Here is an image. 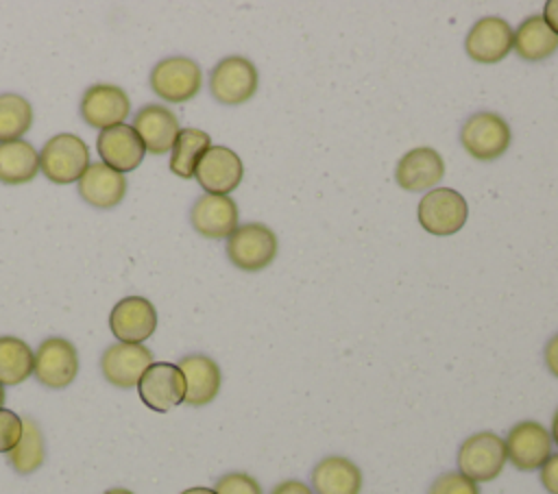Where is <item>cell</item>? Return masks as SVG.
I'll return each instance as SVG.
<instances>
[{
	"label": "cell",
	"mask_w": 558,
	"mask_h": 494,
	"mask_svg": "<svg viewBox=\"0 0 558 494\" xmlns=\"http://www.w3.org/2000/svg\"><path fill=\"white\" fill-rule=\"evenodd\" d=\"M89 168V148L74 133H59L50 137L39 150V172L54 185L78 183Z\"/></svg>",
	"instance_id": "cell-1"
},
{
	"label": "cell",
	"mask_w": 558,
	"mask_h": 494,
	"mask_svg": "<svg viewBox=\"0 0 558 494\" xmlns=\"http://www.w3.org/2000/svg\"><path fill=\"white\" fill-rule=\"evenodd\" d=\"M227 257L242 272H259L268 268L279 250L277 235L262 222L238 224L227 237Z\"/></svg>",
	"instance_id": "cell-2"
},
{
	"label": "cell",
	"mask_w": 558,
	"mask_h": 494,
	"mask_svg": "<svg viewBox=\"0 0 558 494\" xmlns=\"http://www.w3.org/2000/svg\"><path fill=\"white\" fill-rule=\"evenodd\" d=\"M512 141V131L508 122L493 111H480L464 120L460 128L462 148L477 161L499 159Z\"/></svg>",
	"instance_id": "cell-3"
},
{
	"label": "cell",
	"mask_w": 558,
	"mask_h": 494,
	"mask_svg": "<svg viewBox=\"0 0 558 494\" xmlns=\"http://www.w3.org/2000/svg\"><path fill=\"white\" fill-rule=\"evenodd\" d=\"M506 461V444L493 431L473 433L458 448V472H462L477 485L497 479Z\"/></svg>",
	"instance_id": "cell-4"
},
{
	"label": "cell",
	"mask_w": 558,
	"mask_h": 494,
	"mask_svg": "<svg viewBox=\"0 0 558 494\" xmlns=\"http://www.w3.org/2000/svg\"><path fill=\"white\" fill-rule=\"evenodd\" d=\"M466 215H469V205L464 196L451 187L429 189L418 200V207H416L418 224L436 237H447L458 233L466 224Z\"/></svg>",
	"instance_id": "cell-5"
},
{
	"label": "cell",
	"mask_w": 558,
	"mask_h": 494,
	"mask_svg": "<svg viewBox=\"0 0 558 494\" xmlns=\"http://www.w3.org/2000/svg\"><path fill=\"white\" fill-rule=\"evenodd\" d=\"M259 74L253 61L240 54L220 59L209 74V91L220 104H242L257 91Z\"/></svg>",
	"instance_id": "cell-6"
},
{
	"label": "cell",
	"mask_w": 558,
	"mask_h": 494,
	"mask_svg": "<svg viewBox=\"0 0 558 494\" xmlns=\"http://www.w3.org/2000/svg\"><path fill=\"white\" fill-rule=\"evenodd\" d=\"M148 83L157 98L166 102H185L201 91L203 72L190 57H168L150 70Z\"/></svg>",
	"instance_id": "cell-7"
},
{
	"label": "cell",
	"mask_w": 558,
	"mask_h": 494,
	"mask_svg": "<svg viewBox=\"0 0 558 494\" xmlns=\"http://www.w3.org/2000/svg\"><path fill=\"white\" fill-rule=\"evenodd\" d=\"M35 379L50 390L68 387L78 374V353L65 337H46L35 350Z\"/></svg>",
	"instance_id": "cell-8"
},
{
	"label": "cell",
	"mask_w": 558,
	"mask_h": 494,
	"mask_svg": "<svg viewBox=\"0 0 558 494\" xmlns=\"http://www.w3.org/2000/svg\"><path fill=\"white\" fill-rule=\"evenodd\" d=\"M137 392L148 409L166 413L185 400V376L177 363L155 361L137 381Z\"/></svg>",
	"instance_id": "cell-9"
},
{
	"label": "cell",
	"mask_w": 558,
	"mask_h": 494,
	"mask_svg": "<svg viewBox=\"0 0 558 494\" xmlns=\"http://www.w3.org/2000/svg\"><path fill=\"white\" fill-rule=\"evenodd\" d=\"M504 444H506L508 461L517 470L530 472L541 468L547 461V457L551 455L554 442H551L549 429H545L541 422L523 420L508 431Z\"/></svg>",
	"instance_id": "cell-10"
},
{
	"label": "cell",
	"mask_w": 558,
	"mask_h": 494,
	"mask_svg": "<svg viewBox=\"0 0 558 494\" xmlns=\"http://www.w3.org/2000/svg\"><path fill=\"white\" fill-rule=\"evenodd\" d=\"M131 111L129 94L113 83H94L81 98V118L92 128H111L124 124Z\"/></svg>",
	"instance_id": "cell-11"
},
{
	"label": "cell",
	"mask_w": 558,
	"mask_h": 494,
	"mask_svg": "<svg viewBox=\"0 0 558 494\" xmlns=\"http://www.w3.org/2000/svg\"><path fill=\"white\" fill-rule=\"evenodd\" d=\"M512 39L514 30L506 20L497 15H486L477 20L466 33L464 52L475 63L493 65L508 57V52L512 50Z\"/></svg>",
	"instance_id": "cell-12"
},
{
	"label": "cell",
	"mask_w": 558,
	"mask_h": 494,
	"mask_svg": "<svg viewBox=\"0 0 558 494\" xmlns=\"http://www.w3.org/2000/svg\"><path fill=\"white\" fill-rule=\"evenodd\" d=\"M109 329L118 342L142 344L157 329V309L144 296H126L113 305Z\"/></svg>",
	"instance_id": "cell-13"
},
{
	"label": "cell",
	"mask_w": 558,
	"mask_h": 494,
	"mask_svg": "<svg viewBox=\"0 0 558 494\" xmlns=\"http://www.w3.org/2000/svg\"><path fill=\"white\" fill-rule=\"evenodd\" d=\"M242 159L227 146H209L194 172V178L205 189V194L218 196H229L242 183Z\"/></svg>",
	"instance_id": "cell-14"
},
{
	"label": "cell",
	"mask_w": 558,
	"mask_h": 494,
	"mask_svg": "<svg viewBox=\"0 0 558 494\" xmlns=\"http://www.w3.org/2000/svg\"><path fill=\"white\" fill-rule=\"evenodd\" d=\"M150 363H155L153 353L144 344L116 342L100 357L102 376L113 387H120V390L137 387V381L142 379V374Z\"/></svg>",
	"instance_id": "cell-15"
},
{
	"label": "cell",
	"mask_w": 558,
	"mask_h": 494,
	"mask_svg": "<svg viewBox=\"0 0 558 494\" xmlns=\"http://www.w3.org/2000/svg\"><path fill=\"white\" fill-rule=\"evenodd\" d=\"M240 211L231 196L218 194H203L196 198L190 211L192 229L207 239H222L229 237L238 229Z\"/></svg>",
	"instance_id": "cell-16"
},
{
	"label": "cell",
	"mask_w": 558,
	"mask_h": 494,
	"mask_svg": "<svg viewBox=\"0 0 558 494\" xmlns=\"http://www.w3.org/2000/svg\"><path fill=\"white\" fill-rule=\"evenodd\" d=\"M445 176V161L438 150L429 146H418L408 150L395 170V181L405 192H427L434 189Z\"/></svg>",
	"instance_id": "cell-17"
},
{
	"label": "cell",
	"mask_w": 558,
	"mask_h": 494,
	"mask_svg": "<svg viewBox=\"0 0 558 494\" xmlns=\"http://www.w3.org/2000/svg\"><path fill=\"white\" fill-rule=\"evenodd\" d=\"M131 126L140 135L146 152L153 155H163L172 150L181 131L177 115L163 104H144L133 115Z\"/></svg>",
	"instance_id": "cell-18"
},
{
	"label": "cell",
	"mask_w": 558,
	"mask_h": 494,
	"mask_svg": "<svg viewBox=\"0 0 558 494\" xmlns=\"http://www.w3.org/2000/svg\"><path fill=\"white\" fill-rule=\"evenodd\" d=\"M96 148L102 163L113 168L120 174L135 170L146 155V148L140 135L129 124H118L100 131L96 139Z\"/></svg>",
	"instance_id": "cell-19"
},
{
	"label": "cell",
	"mask_w": 558,
	"mask_h": 494,
	"mask_svg": "<svg viewBox=\"0 0 558 494\" xmlns=\"http://www.w3.org/2000/svg\"><path fill=\"white\" fill-rule=\"evenodd\" d=\"M177 366L185 376V400H183L185 405L203 407L218 396L222 374L218 363L211 357L194 353V355L181 357Z\"/></svg>",
	"instance_id": "cell-20"
},
{
	"label": "cell",
	"mask_w": 558,
	"mask_h": 494,
	"mask_svg": "<svg viewBox=\"0 0 558 494\" xmlns=\"http://www.w3.org/2000/svg\"><path fill=\"white\" fill-rule=\"evenodd\" d=\"M78 194L96 209H111L126 196V178L102 161L89 163L85 174L78 178Z\"/></svg>",
	"instance_id": "cell-21"
},
{
	"label": "cell",
	"mask_w": 558,
	"mask_h": 494,
	"mask_svg": "<svg viewBox=\"0 0 558 494\" xmlns=\"http://www.w3.org/2000/svg\"><path fill=\"white\" fill-rule=\"evenodd\" d=\"M362 470L347 457H323L312 470L314 494H360Z\"/></svg>",
	"instance_id": "cell-22"
},
{
	"label": "cell",
	"mask_w": 558,
	"mask_h": 494,
	"mask_svg": "<svg viewBox=\"0 0 558 494\" xmlns=\"http://www.w3.org/2000/svg\"><path fill=\"white\" fill-rule=\"evenodd\" d=\"M512 48L519 59L527 63H538L549 59L558 50V35L549 28L543 15H530L514 30Z\"/></svg>",
	"instance_id": "cell-23"
},
{
	"label": "cell",
	"mask_w": 558,
	"mask_h": 494,
	"mask_svg": "<svg viewBox=\"0 0 558 494\" xmlns=\"http://www.w3.org/2000/svg\"><path fill=\"white\" fill-rule=\"evenodd\" d=\"M39 174V152L26 139L0 144V183L24 185Z\"/></svg>",
	"instance_id": "cell-24"
},
{
	"label": "cell",
	"mask_w": 558,
	"mask_h": 494,
	"mask_svg": "<svg viewBox=\"0 0 558 494\" xmlns=\"http://www.w3.org/2000/svg\"><path fill=\"white\" fill-rule=\"evenodd\" d=\"M209 133L201 128H181L170 150V172L181 178H192L201 157L209 150Z\"/></svg>",
	"instance_id": "cell-25"
},
{
	"label": "cell",
	"mask_w": 558,
	"mask_h": 494,
	"mask_svg": "<svg viewBox=\"0 0 558 494\" xmlns=\"http://www.w3.org/2000/svg\"><path fill=\"white\" fill-rule=\"evenodd\" d=\"M33 348L13 335H0V385H17L33 374Z\"/></svg>",
	"instance_id": "cell-26"
},
{
	"label": "cell",
	"mask_w": 558,
	"mask_h": 494,
	"mask_svg": "<svg viewBox=\"0 0 558 494\" xmlns=\"http://www.w3.org/2000/svg\"><path fill=\"white\" fill-rule=\"evenodd\" d=\"M22 420H24L22 440L11 453H7V459L17 474H31L44 464L46 444H44L39 424L33 418H22Z\"/></svg>",
	"instance_id": "cell-27"
},
{
	"label": "cell",
	"mask_w": 558,
	"mask_h": 494,
	"mask_svg": "<svg viewBox=\"0 0 558 494\" xmlns=\"http://www.w3.org/2000/svg\"><path fill=\"white\" fill-rule=\"evenodd\" d=\"M33 126V104L20 94H0V144L22 139Z\"/></svg>",
	"instance_id": "cell-28"
},
{
	"label": "cell",
	"mask_w": 558,
	"mask_h": 494,
	"mask_svg": "<svg viewBox=\"0 0 558 494\" xmlns=\"http://www.w3.org/2000/svg\"><path fill=\"white\" fill-rule=\"evenodd\" d=\"M427 494H480V485L462 472H445L432 481Z\"/></svg>",
	"instance_id": "cell-29"
},
{
	"label": "cell",
	"mask_w": 558,
	"mask_h": 494,
	"mask_svg": "<svg viewBox=\"0 0 558 494\" xmlns=\"http://www.w3.org/2000/svg\"><path fill=\"white\" fill-rule=\"evenodd\" d=\"M22 433L24 420L15 411L0 407V453H11L20 444Z\"/></svg>",
	"instance_id": "cell-30"
},
{
	"label": "cell",
	"mask_w": 558,
	"mask_h": 494,
	"mask_svg": "<svg viewBox=\"0 0 558 494\" xmlns=\"http://www.w3.org/2000/svg\"><path fill=\"white\" fill-rule=\"evenodd\" d=\"M216 494H264L262 485L246 472H229L222 474L216 485Z\"/></svg>",
	"instance_id": "cell-31"
},
{
	"label": "cell",
	"mask_w": 558,
	"mask_h": 494,
	"mask_svg": "<svg viewBox=\"0 0 558 494\" xmlns=\"http://www.w3.org/2000/svg\"><path fill=\"white\" fill-rule=\"evenodd\" d=\"M541 483L549 494H558V453L549 455L541 466Z\"/></svg>",
	"instance_id": "cell-32"
},
{
	"label": "cell",
	"mask_w": 558,
	"mask_h": 494,
	"mask_svg": "<svg viewBox=\"0 0 558 494\" xmlns=\"http://www.w3.org/2000/svg\"><path fill=\"white\" fill-rule=\"evenodd\" d=\"M270 494H314L312 487L299 479H286L272 487Z\"/></svg>",
	"instance_id": "cell-33"
},
{
	"label": "cell",
	"mask_w": 558,
	"mask_h": 494,
	"mask_svg": "<svg viewBox=\"0 0 558 494\" xmlns=\"http://www.w3.org/2000/svg\"><path fill=\"white\" fill-rule=\"evenodd\" d=\"M545 366L547 370L558 379V333L545 344V353H543Z\"/></svg>",
	"instance_id": "cell-34"
},
{
	"label": "cell",
	"mask_w": 558,
	"mask_h": 494,
	"mask_svg": "<svg viewBox=\"0 0 558 494\" xmlns=\"http://www.w3.org/2000/svg\"><path fill=\"white\" fill-rule=\"evenodd\" d=\"M543 20L558 35V0H547L543 7Z\"/></svg>",
	"instance_id": "cell-35"
},
{
	"label": "cell",
	"mask_w": 558,
	"mask_h": 494,
	"mask_svg": "<svg viewBox=\"0 0 558 494\" xmlns=\"http://www.w3.org/2000/svg\"><path fill=\"white\" fill-rule=\"evenodd\" d=\"M551 442H556L558 446V409L554 411V418H551Z\"/></svg>",
	"instance_id": "cell-36"
},
{
	"label": "cell",
	"mask_w": 558,
	"mask_h": 494,
	"mask_svg": "<svg viewBox=\"0 0 558 494\" xmlns=\"http://www.w3.org/2000/svg\"><path fill=\"white\" fill-rule=\"evenodd\" d=\"M181 494H216V490H211V487H187Z\"/></svg>",
	"instance_id": "cell-37"
},
{
	"label": "cell",
	"mask_w": 558,
	"mask_h": 494,
	"mask_svg": "<svg viewBox=\"0 0 558 494\" xmlns=\"http://www.w3.org/2000/svg\"><path fill=\"white\" fill-rule=\"evenodd\" d=\"M102 494H133V492L126 490V487H111V490H107V492H102Z\"/></svg>",
	"instance_id": "cell-38"
},
{
	"label": "cell",
	"mask_w": 558,
	"mask_h": 494,
	"mask_svg": "<svg viewBox=\"0 0 558 494\" xmlns=\"http://www.w3.org/2000/svg\"><path fill=\"white\" fill-rule=\"evenodd\" d=\"M4 405V385H0V407Z\"/></svg>",
	"instance_id": "cell-39"
}]
</instances>
